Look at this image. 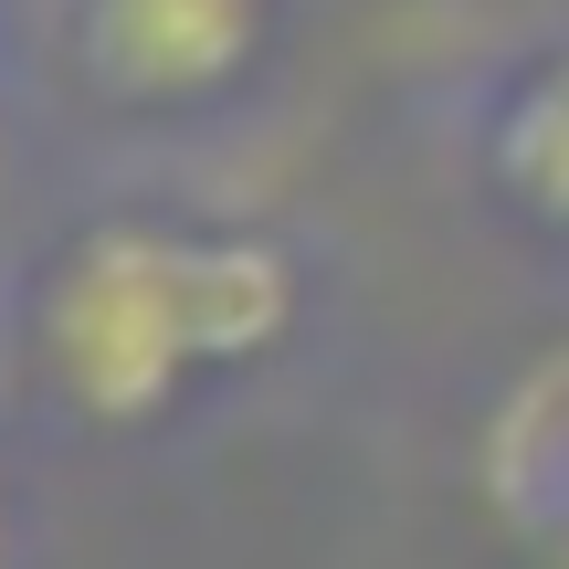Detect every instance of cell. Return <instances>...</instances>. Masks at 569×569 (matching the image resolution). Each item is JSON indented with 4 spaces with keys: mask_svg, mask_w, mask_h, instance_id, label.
I'll return each instance as SVG.
<instances>
[{
    "mask_svg": "<svg viewBox=\"0 0 569 569\" xmlns=\"http://www.w3.org/2000/svg\"><path fill=\"white\" fill-rule=\"evenodd\" d=\"M296 327V264L253 232L106 222L42 284V369L84 422H159L190 369H243Z\"/></svg>",
    "mask_w": 569,
    "mask_h": 569,
    "instance_id": "obj_1",
    "label": "cell"
},
{
    "mask_svg": "<svg viewBox=\"0 0 569 569\" xmlns=\"http://www.w3.org/2000/svg\"><path fill=\"white\" fill-rule=\"evenodd\" d=\"M264 53V0H84V63L127 106L222 96Z\"/></svg>",
    "mask_w": 569,
    "mask_h": 569,
    "instance_id": "obj_2",
    "label": "cell"
},
{
    "mask_svg": "<svg viewBox=\"0 0 569 569\" xmlns=\"http://www.w3.org/2000/svg\"><path fill=\"white\" fill-rule=\"evenodd\" d=\"M496 169H507V190H517L528 211L569 222V63L528 84V106L507 117V148H496Z\"/></svg>",
    "mask_w": 569,
    "mask_h": 569,
    "instance_id": "obj_3",
    "label": "cell"
},
{
    "mask_svg": "<svg viewBox=\"0 0 569 569\" xmlns=\"http://www.w3.org/2000/svg\"><path fill=\"white\" fill-rule=\"evenodd\" d=\"M0 549H11V507H0Z\"/></svg>",
    "mask_w": 569,
    "mask_h": 569,
    "instance_id": "obj_4",
    "label": "cell"
}]
</instances>
